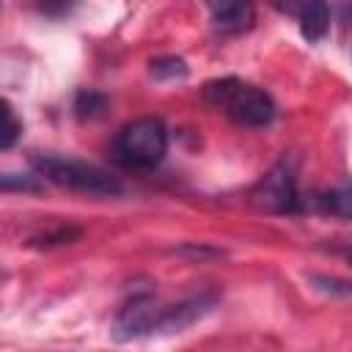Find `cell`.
I'll list each match as a JSON object with an SVG mask.
<instances>
[{
  "label": "cell",
  "instance_id": "6da1fadb",
  "mask_svg": "<svg viewBox=\"0 0 352 352\" xmlns=\"http://www.w3.org/2000/svg\"><path fill=\"white\" fill-rule=\"evenodd\" d=\"M201 96L212 110L228 116L234 124H242V126H267L275 118L272 96L264 88L242 82L236 77L206 82Z\"/></svg>",
  "mask_w": 352,
  "mask_h": 352
},
{
  "label": "cell",
  "instance_id": "7a4b0ae2",
  "mask_svg": "<svg viewBox=\"0 0 352 352\" xmlns=\"http://www.w3.org/2000/svg\"><path fill=\"white\" fill-rule=\"evenodd\" d=\"M168 151V129L160 118L143 116L118 129L113 140V160L132 170H148L162 162Z\"/></svg>",
  "mask_w": 352,
  "mask_h": 352
},
{
  "label": "cell",
  "instance_id": "3957f363",
  "mask_svg": "<svg viewBox=\"0 0 352 352\" xmlns=\"http://www.w3.org/2000/svg\"><path fill=\"white\" fill-rule=\"evenodd\" d=\"M33 170L58 184V187H69L77 192H88V195H116L121 192V184L116 176H110L107 170H102L99 165H91L85 160H74V157H63V154H36L30 160Z\"/></svg>",
  "mask_w": 352,
  "mask_h": 352
},
{
  "label": "cell",
  "instance_id": "277c9868",
  "mask_svg": "<svg viewBox=\"0 0 352 352\" xmlns=\"http://www.w3.org/2000/svg\"><path fill=\"white\" fill-rule=\"evenodd\" d=\"M250 206L267 214H292L300 209V192H297V176L294 168L283 160L272 165L250 190Z\"/></svg>",
  "mask_w": 352,
  "mask_h": 352
},
{
  "label": "cell",
  "instance_id": "5b68a950",
  "mask_svg": "<svg viewBox=\"0 0 352 352\" xmlns=\"http://www.w3.org/2000/svg\"><path fill=\"white\" fill-rule=\"evenodd\" d=\"M162 311H165V302H160L157 297L135 294L116 314L110 333H113L116 341H135V338H143V336H154V333H160Z\"/></svg>",
  "mask_w": 352,
  "mask_h": 352
},
{
  "label": "cell",
  "instance_id": "8992f818",
  "mask_svg": "<svg viewBox=\"0 0 352 352\" xmlns=\"http://www.w3.org/2000/svg\"><path fill=\"white\" fill-rule=\"evenodd\" d=\"M214 305V294H198L190 300H182L176 305H165L162 311V322H160V333H182L184 327L195 324L198 319H204Z\"/></svg>",
  "mask_w": 352,
  "mask_h": 352
},
{
  "label": "cell",
  "instance_id": "52a82bcc",
  "mask_svg": "<svg viewBox=\"0 0 352 352\" xmlns=\"http://www.w3.org/2000/svg\"><path fill=\"white\" fill-rule=\"evenodd\" d=\"M212 25L226 33H239L253 25V6L248 3H209Z\"/></svg>",
  "mask_w": 352,
  "mask_h": 352
},
{
  "label": "cell",
  "instance_id": "ba28073f",
  "mask_svg": "<svg viewBox=\"0 0 352 352\" xmlns=\"http://www.w3.org/2000/svg\"><path fill=\"white\" fill-rule=\"evenodd\" d=\"M300 33L308 41H319L330 28V8L324 3H308L300 8Z\"/></svg>",
  "mask_w": 352,
  "mask_h": 352
},
{
  "label": "cell",
  "instance_id": "9c48e42d",
  "mask_svg": "<svg viewBox=\"0 0 352 352\" xmlns=\"http://www.w3.org/2000/svg\"><path fill=\"white\" fill-rule=\"evenodd\" d=\"M316 204H319V209H322V212H330V214H336V217L346 220V217H349V206H352L349 184H346V182H341L338 187H333V190L322 192V195L316 198Z\"/></svg>",
  "mask_w": 352,
  "mask_h": 352
},
{
  "label": "cell",
  "instance_id": "30bf717a",
  "mask_svg": "<svg viewBox=\"0 0 352 352\" xmlns=\"http://www.w3.org/2000/svg\"><path fill=\"white\" fill-rule=\"evenodd\" d=\"M19 132H22V124H19L16 113H14V107L6 99H0V151L11 148L16 143V138H19Z\"/></svg>",
  "mask_w": 352,
  "mask_h": 352
},
{
  "label": "cell",
  "instance_id": "8fae6325",
  "mask_svg": "<svg viewBox=\"0 0 352 352\" xmlns=\"http://www.w3.org/2000/svg\"><path fill=\"white\" fill-rule=\"evenodd\" d=\"M148 72L154 80H176V77L187 74V63L176 55H165V58H154L148 63Z\"/></svg>",
  "mask_w": 352,
  "mask_h": 352
},
{
  "label": "cell",
  "instance_id": "7c38bea8",
  "mask_svg": "<svg viewBox=\"0 0 352 352\" xmlns=\"http://www.w3.org/2000/svg\"><path fill=\"white\" fill-rule=\"evenodd\" d=\"M0 190H38V182L33 176L0 173Z\"/></svg>",
  "mask_w": 352,
  "mask_h": 352
}]
</instances>
